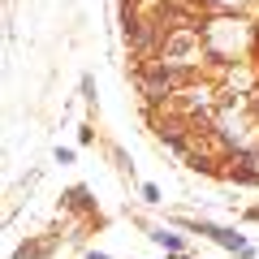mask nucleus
<instances>
[{"label":"nucleus","instance_id":"obj_1","mask_svg":"<svg viewBox=\"0 0 259 259\" xmlns=\"http://www.w3.org/2000/svg\"><path fill=\"white\" fill-rule=\"evenodd\" d=\"M156 238H160V242H164V246H168V250H182V238H177V233H156Z\"/></svg>","mask_w":259,"mask_h":259}]
</instances>
